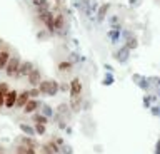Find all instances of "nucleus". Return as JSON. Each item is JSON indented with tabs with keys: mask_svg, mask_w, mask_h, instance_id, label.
<instances>
[{
	"mask_svg": "<svg viewBox=\"0 0 160 154\" xmlns=\"http://www.w3.org/2000/svg\"><path fill=\"white\" fill-rule=\"evenodd\" d=\"M40 94H47V96H55L58 91V84L55 81H40L38 84Z\"/></svg>",
	"mask_w": 160,
	"mask_h": 154,
	"instance_id": "f257e3e1",
	"label": "nucleus"
},
{
	"mask_svg": "<svg viewBox=\"0 0 160 154\" xmlns=\"http://www.w3.org/2000/svg\"><path fill=\"white\" fill-rule=\"evenodd\" d=\"M20 57L18 56H12L8 59V62H7V66H5V74H7L8 77H15V74H17V71H18V67H20Z\"/></svg>",
	"mask_w": 160,
	"mask_h": 154,
	"instance_id": "f03ea898",
	"label": "nucleus"
},
{
	"mask_svg": "<svg viewBox=\"0 0 160 154\" xmlns=\"http://www.w3.org/2000/svg\"><path fill=\"white\" fill-rule=\"evenodd\" d=\"M80 94H82V84H80L78 79H73L72 84H70V96H72V104H73V107H77L75 104L78 102Z\"/></svg>",
	"mask_w": 160,
	"mask_h": 154,
	"instance_id": "7ed1b4c3",
	"label": "nucleus"
},
{
	"mask_svg": "<svg viewBox=\"0 0 160 154\" xmlns=\"http://www.w3.org/2000/svg\"><path fill=\"white\" fill-rule=\"evenodd\" d=\"M17 97H18V92L10 89V91L5 94V104H3V107L13 109V107H15V102H17Z\"/></svg>",
	"mask_w": 160,
	"mask_h": 154,
	"instance_id": "20e7f679",
	"label": "nucleus"
},
{
	"mask_svg": "<svg viewBox=\"0 0 160 154\" xmlns=\"http://www.w3.org/2000/svg\"><path fill=\"white\" fill-rule=\"evenodd\" d=\"M27 79H28V82H30V86H33V87H38V84H40V81H42V76H40V71L38 69H32L30 71V74L27 76Z\"/></svg>",
	"mask_w": 160,
	"mask_h": 154,
	"instance_id": "39448f33",
	"label": "nucleus"
},
{
	"mask_svg": "<svg viewBox=\"0 0 160 154\" xmlns=\"http://www.w3.org/2000/svg\"><path fill=\"white\" fill-rule=\"evenodd\" d=\"M32 69H33L32 62H20V67H18L17 74H15V77H27Z\"/></svg>",
	"mask_w": 160,
	"mask_h": 154,
	"instance_id": "423d86ee",
	"label": "nucleus"
},
{
	"mask_svg": "<svg viewBox=\"0 0 160 154\" xmlns=\"http://www.w3.org/2000/svg\"><path fill=\"white\" fill-rule=\"evenodd\" d=\"M30 101V92L28 91H23V92H20L18 94V97H17V102H15V107H18V109H23V106Z\"/></svg>",
	"mask_w": 160,
	"mask_h": 154,
	"instance_id": "0eeeda50",
	"label": "nucleus"
},
{
	"mask_svg": "<svg viewBox=\"0 0 160 154\" xmlns=\"http://www.w3.org/2000/svg\"><path fill=\"white\" fill-rule=\"evenodd\" d=\"M38 106H40V102L37 101V99L30 97V101L23 106V112H25V114H32V112H35V111L38 109Z\"/></svg>",
	"mask_w": 160,
	"mask_h": 154,
	"instance_id": "6e6552de",
	"label": "nucleus"
},
{
	"mask_svg": "<svg viewBox=\"0 0 160 154\" xmlns=\"http://www.w3.org/2000/svg\"><path fill=\"white\" fill-rule=\"evenodd\" d=\"M10 57H12V54H10L8 49H0V71L5 69V66H7Z\"/></svg>",
	"mask_w": 160,
	"mask_h": 154,
	"instance_id": "1a4fd4ad",
	"label": "nucleus"
},
{
	"mask_svg": "<svg viewBox=\"0 0 160 154\" xmlns=\"http://www.w3.org/2000/svg\"><path fill=\"white\" fill-rule=\"evenodd\" d=\"M10 91L8 86L5 82H0V107H3V104H5V94H7Z\"/></svg>",
	"mask_w": 160,
	"mask_h": 154,
	"instance_id": "9d476101",
	"label": "nucleus"
},
{
	"mask_svg": "<svg viewBox=\"0 0 160 154\" xmlns=\"http://www.w3.org/2000/svg\"><path fill=\"white\" fill-rule=\"evenodd\" d=\"M63 27V19L62 17H53V30H60Z\"/></svg>",
	"mask_w": 160,
	"mask_h": 154,
	"instance_id": "9b49d317",
	"label": "nucleus"
},
{
	"mask_svg": "<svg viewBox=\"0 0 160 154\" xmlns=\"http://www.w3.org/2000/svg\"><path fill=\"white\" fill-rule=\"evenodd\" d=\"M20 129L27 134V136H32V134H35V129L33 127H30V126H27V124H20Z\"/></svg>",
	"mask_w": 160,
	"mask_h": 154,
	"instance_id": "f8f14e48",
	"label": "nucleus"
},
{
	"mask_svg": "<svg viewBox=\"0 0 160 154\" xmlns=\"http://www.w3.org/2000/svg\"><path fill=\"white\" fill-rule=\"evenodd\" d=\"M35 134H40V136H43L45 134V124H40V122H35Z\"/></svg>",
	"mask_w": 160,
	"mask_h": 154,
	"instance_id": "ddd939ff",
	"label": "nucleus"
},
{
	"mask_svg": "<svg viewBox=\"0 0 160 154\" xmlns=\"http://www.w3.org/2000/svg\"><path fill=\"white\" fill-rule=\"evenodd\" d=\"M33 121H35V122H40V124H47V122H48L47 117L42 116V114H35V116H33Z\"/></svg>",
	"mask_w": 160,
	"mask_h": 154,
	"instance_id": "4468645a",
	"label": "nucleus"
},
{
	"mask_svg": "<svg viewBox=\"0 0 160 154\" xmlns=\"http://www.w3.org/2000/svg\"><path fill=\"white\" fill-rule=\"evenodd\" d=\"M58 69H60V71H68V69H70V64H68V62H60Z\"/></svg>",
	"mask_w": 160,
	"mask_h": 154,
	"instance_id": "2eb2a0df",
	"label": "nucleus"
},
{
	"mask_svg": "<svg viewBox=\"0 0 160 154\" xmlns=\"http://www.w3.org/2000/svg\"><path fill=\"white\" fill-rule=\"evenodd\" d=\"M28 92H30V97H33V99H35V97H37L38 94H40V91H38V87H33L32 91H28Z\"/></svg>",
	"mask_w": 160,
	"mask_h": 154,
	"instance_id": "dca6fc26",
	"label": "nucleus"
},
{
	"mask_svg": "<svg viewBox=\"0 0 160 154\" xmlns=\"http://www.w3.org/2000/svg\"><path fill=\"white\" fill-rule=\"evenodd\" d=\"M17 154H25V152H23V151H20V149H18V152H17Z\"/></svg>",
	"mask_w": 160,
	"mask_h": 154,
	"instance_id": "f3484780",
	"label": "nucleus"
}]
</instances>
